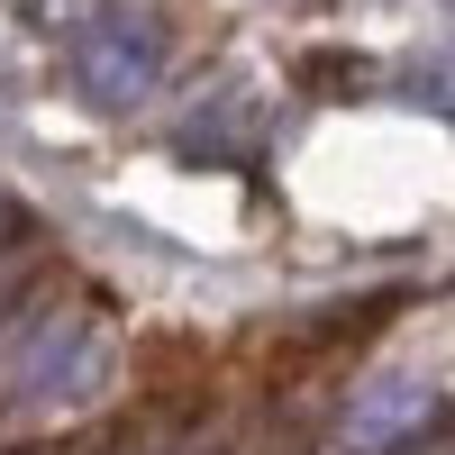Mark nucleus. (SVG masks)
Instances as JSON below:
<instances>
[{
	"label": "nucleus",
	"mask_w": 455,
	"mask_h": 455,
	"mask_svg": "<svg viewBox=\"0 0 455 455\" xmlns=\"http://www.w3.org/2000/svg\"><path fill=\"white\" fill-rule=\"evenodd\" d=\"M100 364V319L83 300H28L0 328V401H64Z\"/></svg>",
	"instance_id": "f257e3e1"
},
{
	"label": "nucleus",
	"mask_w": 455,
	"mask_h": 455,
	"mask_svg": "<svg viewBox=\"0 0 455 455\" xmlns=\"http://www.w3.org/2000/svg\"><path fill=\"white\" fill-rule=\"evenodd\" d=\"M164 73V19L156 0H100V10L73 28V83L100 109H137Z\"/></svg>",
	"instance_id": "f03ea898"
},
{
	"label": "nucleus",
	"mask_w": 455,
	"mask_h": 455,
	"mask_svg": "<svg viewBox=\"0 0 455 455\" xmlns=\"http://www.w3.org/2000/svg\"><path fill=\"white\" fill-rule=\"evenodd\" d=\"M428 410H437V392L419 383V373H383V383L355 392V410H347V446L383 455V446H401L410 428H428Z\"/></svg>",
	"instance_id": "7ed1b4c3"
},
{
	"label": "nucleus",
	"mask_w": 455,
	"mask_h": 455,
	"mask_svg": "<svg viewBox=\"0 0 455 455\" xmlns=\"http://www.w3.org/2000/svg\"><path fill=\"white\" fill-rule=\"evenodd\" d=\"M164 455H210V437H182V446H164Z\"/></svg>",
	"instance_id": "20e7f679"
},
{
	"label": "nucleus",
	"mask_w": 455,
	"mask_h": 455,
	"mask_svg": "<svg viewBox=\"0 0 455 455\" xmlns=\"http://www.w3.org/2000/svg\"><path fill=\"white\" fill-rule=\"evenodd\" d=\"M0 237H10V201H0Z\"/></svg>",
	"instance_id": "39448f33"
}]
</instances>
